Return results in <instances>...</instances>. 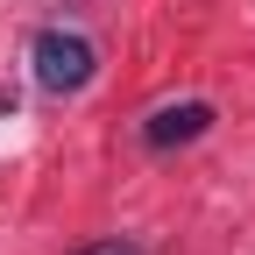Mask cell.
<instances>
[{"instance_id":"obj_1","label":"cell","mask_w":255,"mask_h":255,"mask_svg":"<svg viewBox=\"0 0 255 255\" xmlns=\"http://www.w3.org/2000/svg\"><path fill=\"white\" fill-rule=\"evenodd\" d=\"M28 64H36V85H43V92L71 100V92L92 85V71H100V50H92L78 28H43L36 50H28Z\"/></svg>"},{"instance_id":"obj_2","label":"cell","mask_w":255,"mask_h":255,"mask_svg":"<svg viewBox=\"0 0 255 255\" xmlns=\"http://www.w3.org/2000/svg\"><path fill=\"white\" fill-rule=\"evenodd\" d=\"M206 128H213V107L206 100H170V107H156L142 121V142L149 149H184V142H199Z\"/></svg>"},{"instance_id":"obj_3","label":"cell","mask_w":255,"mask_h":255,"mask_svg":"<svg viewBox=\"0 0 255 255\" xmlns=\"http://www.w3.org/2000/svg\"><path fill=\"white\" fill-rule=\"evenodd\" d=\"M78 255H142L135 241H92V248H78Z\"/></svg>"}]
</instances>
